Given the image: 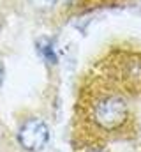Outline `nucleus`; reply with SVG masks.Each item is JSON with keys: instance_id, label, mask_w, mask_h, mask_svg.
Instances as JSON below:
<instances>
[{"instance_id": "obj_3", "label": "nucleus", "mask_w": 141, "mask_h": 152, "mask_svg": "<svg viewBox=\"0 0 141 152\" xmlns=\"http://www.w3.org/2000/svg\"><path fill=\"white\" fill-rule=\"evenodd\" d=\"M35 50H37V53L42 57V60L46 62V64H57L58 62V57H57V50H55V42L51 41L49 37H41L37 39V42H35Z\"/></svg>"}, {"instance_id": "obj_5", "label": "nucleus", "mask_w": 141, "mask_h": 152, "mask_svg": "<svg viewBox=\"0 0 141 152\" xmlns=\"http://www.w3.org/2000/svg\"><path fill=\"white\" fill-rule=\"evenodd\" d=\"M4 75H5V69H4V62L0 58V87H2V81H4Z\"/></svg>"}, {"instance_id": "obj_1", "label": "nucleus", "mask_w": 141, "mask_h": 152, "mask_svg": "<svg viewBox=\"0 0 141 152\" xmlns=\"http://www.w3.org/2000/svg\"><path fill=\"white\" fill-rule=\"evenodd\" d=\"M129 115V108L124 97L120 96H106L97 101L94 108V120L99 127L106 131L118 129Z\"/></svg>"}, {"instance_id": "obj_6", "label": "nucleus", "mask_w": 141, "mask_h": 152, "mask_svg": "<svg viewBox=\"0 0 141 152\" xmlns=\"http://www.w3.org/2000/svg\"><path fill=\"white\" fill-rule=\"evenodd\" d=\"M88 152H106V151H102V149H92V151H88Z\"/></svg>"}, {"instance_id": "obj_2", "label": "nucleus", "mask_w": 141, "mask_h": 152, "mask_svg": "<svg viewBox=\"0 0 141 152\" xmlns=\"http://www.w3.org/2000/svg\"><path fill=\"white\" fill-rule=\"evenodd\" d=\"M18 143L27 152H42L49 143V127L48 124L39 118L30 117L27 118L18 129Z\"/></svg>"}, {"instance_id": "obj_4", "label": "nucleus", "mask_w": 141, "mask_h": 152, "mask_svg": "<svg viewBox=\"0 0 141 152\" xmlns=\"http://www.w3.org/2000/svg\"><path fill=\"white\" fill-rule=\"evenodd\" d=\"M34 7L37 9H51V7H55L57 5V2L58 0H28Z\"/></svg>"}]
</instances>
